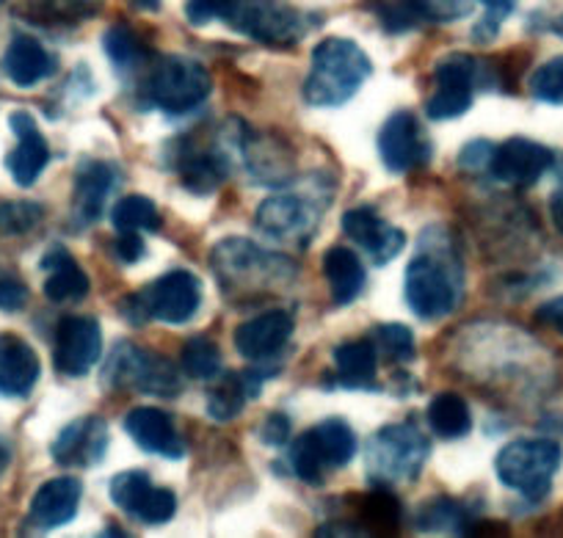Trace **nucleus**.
<instances>
[{
  "label": "nucleus",
  "instance_id": "f257e3e1",
  "mask_svg": "<svg viewBox=\"0 0 563 538\" xmlns=\"http://www.w3.org/2000/svg\"><path fill=\"white\" fill-rule=\"evenodd\" d=\"M422 232L420 254L406 268V304L420 320H442L462 304L464 282H462V260L453 252L451 238L445 230L434 227Z\"/></svg>",
  "mask_w": 563,
  "mask_h": 538
},
{
  "label": "nucleus",
  "instance_id": "f03ea898",
  "mask_svg": "<svg viewBox=\"0 0 563 538\" xmlns=\"http://www.w3.org/2000/svg\"><path fill=\"white\" fill-rule=\"evenodd\" d=\"M210 268L221 282L224 296L232 301L263 296L276 285H288L296 276V265L282 254L268 252L246 238H227L210 252Z\"/></svg>",
  "mask_w": 563,
  "mask_h": 538
},
{
  "label": "nucleus",
  "instance_id": "7ed1b4c3",
  "mask_svg": "<svg viewBox=\"0 0 563 538\" xmlns=\"http://www.w3.org/2000/svg\"><path fill=\"white\" fill-rule=\"evenodd\" d=\"M371 75V56L354 40L329 36L312 51V67L301 86V97L312 108H340L362 89Z\"/></svg>",
  "mask_w": 563,
  "mask_h": 538
},
{
  "label": "nucleus",
  "instance_id": "20e7f679",
  "mask_svg": "<svg viewBox=\"0 0 563 538\" xmlns=\"http://www.w3.org/2000/svg\"><path fill=\"white\" fill-rule=\"evenodd\" d=\"M232 31L265 47H294L307 34V18L282 0H221V14Z\"/></svg>",
  "mask_w": 563,
  "mask_h": 538
},
{
  "label": "nucleus",
  "instance_id": "39448f33",
  "mask_svg": "<svg viewBox=\"0 0 563 538\" xmlns=\"http://www.w3.org/2000/svg\"><path fill=\"white\" fill-rule=\"evenodd\" d=\"M431 453L429 439L411 422H395L376 431L367 444V477L373 486L415 481Z\"/></svg>",
  "mask_w": 563,
  "mask_h": 538
},
{
  "label": "nucleus",
  "instance_id": "423d86ee",
  "mask_svg": "<svg viewBox=\"0 0 563 538\" xmlns=\"http://www.w3.org/2000/svg\"><path fill=\"white\" fill-rule=\"evenodd\" d=\"M356 455V433L340 417H329L312 426L290 448V470L310 486H321L329 470L349 466Z\"/></svg>",
  "mask_w": 563,
  "mask_h": 538
},
{
  "label": "nucleus",
  "instance_id": "0eeeda50",
  "mask_svg": "<svg viewBox=\"0 0 563 538\" xmlns=\"http://www.w3.org/2000/svg\"><path fill=\"white\" fill-rule=\"evenodd\" d=\"M213 91L210 73L194 58L169 56L158 62L144 84V102L150 108L183 117L202 106Z\"/></svg>",
  "mask_w": 563,
  "mask_h": 538
},
{
  "label": "nucleus",
  "instance_id": "6e6552de",
  "mask_svg": "<svg viewBox=\"0 0 563 538\" xmlns=\"http://www.w3.org/2000/svg\"><path fill=\"white\" fill-rule=\"evenodd\" d=\"M561 444L552 439H517L497 453L495 472L503 486L539 503L550 492L552 475L561 466Z\"/></svg>",
  "mask_w": 563,
  "mask_h": 538
},
{
  "label": "nucleus",
  "instance_id": "1a4fd4ad",
  "mask_svg": "<svg viewBox=\"0 0 563 538\" xmlns=\"http://www.w3.org/2000/svg\"><path fill=\"white\" fill-rule=\"evenodd\" d=\"M102 384L108 387H135L141 395L177 398L183 393V378L169 359L155 351L119 342L106 359Z\"/></svg>",
  "mask_w": 563,
  "mask_h": 538
},
{
  "label": "nucleus",
  "instance_id": "9d476101",
  "mask_svg": "<svg viewBox=\"0 0 563 538\" xmlns=\"http://www.w3.org/2000/svg\"><path fill=\"white\" fill-rule=\"evenodd\" d=\"M144 320H161L166 326H183L199 312L202 282L191 271L175 268L150 282L141 293H133Z\"/></svg>",
  "mask_w": 563,
  "mask_h": 538
},
{
  "label": "nucleus",
  "instance_id": "9b49d317",
  "mask_svg": "<svg viewBox=\"0 0 563 538\" xmlns=\"http://www.w3.org/2000/svg\"><path fill=\"white\" fill-rule=\"evenodd\" d=\"M478 58L467 56V53H453V56L442 58L434 69V86L437 91L426 102V113L434 122H445V119H456L470 111L475 97V86H478Z\"/></svg>",
  "mask_w": 563,
  "mask_h": 538
},
{
  "label": "nucleus",
  "instance_id": "f8f14e48",
  "mask_svg": "<svg viewBox=\"0 0 563 538\" xmlns=\"http://www.w3.org/2000/svg\"><path fill=\"white\" fill-rule=\"evenodd\" d=\"M102 353V331L91 315H67L56 329L53 365L62 376L84 378Z\"/></svg>",
  "mask_w": 563,
  "mask_h": 538
},
{
  "label": "nucleus",
  "instance_id": "ddd939ff",
  "mask_svg": "<svg viewBox=\"0 0 563 538\" xmlns=\"http://www.w3.org/2000/svg\"><path fill=\"white\" fill-rule=\"evenodd\" d=\"M378 157L393 174H406L426 166L431 157V141L420 128V119L411 111H395L378 130Z\"/></svg>",
  "mask_w": 563,
  "mask_h": 538
},
{
  "label": "nucleus",
  "instance_id": "4468645a",
  "mask_svg": "<svg viewBox=\"0 0 563 538\" xmlns=\"http://www.w3.org/2000/svg\"><path fill=\"white\" fill-rule=\"evenodd\" d=\"M552 163H555V155H552L550 146L522 139V135H514V139L495 146L489 172L495 174V179L506 183V186L528 188L550 172Z\"/></svg>",
  "mask_w": 563,
  "mask_h": 538
},
{
  "label": "nucleus",
  "instance_id": "2eb2a0df",
  "mask_svg": "<svg viewBox=\"0 0 563 538\" xmlns=\"http://www.w3.org/2000/svg\"><path fill=\"white\" fill-rule=\"evenodd\" d=\"M254 224L276 241H296L305 246L316 232L318 210L294 194H276L260 202V208L254 210Z\"/></svg>",
  "mask_w": 563,
  "mask_h": 538
},
{
  "label": "nucleus",
  "instance_id": "dca6fc26",
  "mask_svg": "<svg viewBox=\"0 0 563 538\" xmlns=\"http://www.w3.org/2000/svg\"><path fill=\"white\" fill-rule=\"evenodd\" d=\"M80 499H84V483L78 477H51L36 488L31 499L25 530L47 532L69 525L78 516Z\"/></svg>",
  "mask_w": 563,
  "mask_h": 538
},
{
  "label": "nucleus",
  "instance_id": "f3484780",
  "mask_svg": "<svg viewBox=\"0 0 563 538\" xmlns=\"http://www.w3.org/2000/svg\"><path fill=\"white\" fill-rule=\"evenodd\" d=\"M108 453V426L102 417L86 415L58 431L51 455L62 466H97Z\"/></svg>",
  "mask_w": 563,
  "mask_h": 538
},
{
  "label": "nucleus",
  "instance_id": "a211bd4d",
  "mask_svg": "<svg viewBox=\"0 0 563 538\" xmlns=\"http://www.w3.org/2000/svg\"><path fill=\"white\" fill-rule=\"evenodd\" d=\"M343 232L367 252V257L373 260V265H387L389 260L398 257L406 246V232L400 227L387 224L382 216L373 208L362 205V208L349 210L343 216Z\"/></svg>",
  "mask_w": 563,
  "mask_h": 538
},
{
  "label": "nucleus",
  "instance_id": "6ab92c4d",
  "mask_svg": "<svg viewBox=\"0 0 563 538\" xmlns=\"http://www.w3.org/2000/svg\"><path fill=\"white\" fill-rule=\"evenodd\" d=\"M238 144H241L243 161H246L249 172L254 174L257 183H263V186H282V183L294 179V152L285 146V141L276 139L274 133H257V130L243 124Z\"/></svg>",
  "mask_w": 563,
  "mask_h": 538
},
{
  "label": "nucleus",
  "instance_id": "aec40b11",
  "mask_svg": "<svg viewBox=\"0 0 563 538\" xmlns=\"http://www.w3.org/2000/svg\"><path fill=\"white\" fill-rule=\"evenodd\" d=\"M12 133L18 135V146L9 152L7 168L20 188H31L51 163V144L36 128V119L29 111H14L9 117Z\"/></svg>",
  "mask_w": 563,
  "mask_h": 538
},
{
  "label": "nucleus",
  "instance_id": "412c9836",
  "mask_svg": "<svg viewBox=\"0 0 563 538\" xmlns=\"http://www.w3.org/2000/svg\"><path fill=\"white\" fill-rule=\"evenodd\" d=\"M119 172L111 161H84L75 174L73 219L75 227H91L106 213V202L117 186Z\"/></svg>",
  "mask_w": 563,
  "mask_h": 538
},
{
  "label": "nucleus",
  "instance_id": "4be33fe9",
  "mask_svg": "<svg viewBox=\"0 0 563 538\" xmlns=\"http://www.w3.org/2000/svg\"><path fill=\"white\" fill-rule=\"evenodd\" d=\"M290 337H294V318L285 309H268V312L238 326L232 340L243 359L265 362L288 345Z\"/></svg>",
  "mask_w": 563,
  "mask_h": 538
},
{
  "label": "nucleus",
  "instance_id": "5701e85b",
  "mask_svg": "<svg viewBox=\"0 0 563 538\" xmlns=\"http://www.w3.org/2000/svg\"><path fill=\"white\" fill-rule=\"evenodd\" d=\"M124 431L128 437L139 444L144 453L164 455V459L180 461L186 455V442L177 433L175 420L166 415L164 409H153V406H141L124 417Z\"/></svg>",
  "mask_w": 563,
  "mask_h": 538
},
{
  "label": "nucleus",
  "instance_id": "b1692460",
  "mask_svg": "<svg viewBox=\"0 0 563 538\" xmlns=\"http://www.w3.org/2000/svg\"><path fill=\"white\" fill-rule=\"evenodd\" d=\"M40 373V356L23 337L0 334V398H29Z\"/></svg>",
  "mask_w": 563,
  "mask_h": 538
},
{
  "label": "nucleus",
  "instance_id": "393cba45",
  "mask_svg": "<svg viewBox=\"0 0 563 538\" xmlns=\"http://www.w3.org/2000/svg\"><path fill=\"white\" fill-rule=\"evenodd\" d=\"M0 69L7 73V78L12 80L20 89H31L40 80L51 78L58 69L56 56L47 53V47L42 45L34 36H14L12 45L3 53V62H0Z\"/></svg>",
  "mask_w": 563,
  "mask_h": 538
},
{
  "label": "nucleus",
  "instance_id": "a878e982",
  "mask_svg": "<svg viewBox=\"0 0 563 538\" xmlns=\"http://www.w3.org/2000/svg\"><path fill=\"white\" fill-rule=\"evenodd\" d=\"M175 168L183 186L197 197H210L230 177V161L219 150H177Z\"/></svg>",
  "mask_w": 563,
  "mask_h": 538
},
{
  "label": "nucleus",
  "instance_id": "bb28decb",
  "mask_svg": "<svg viewBox=\"0 0 563 538\" xmlns=\"http://www.w3.org/2000/svg\"><path fill=\"white\" fill-rule=\"evenodd\" d=\"M373 340H349L334 348V382L345 389H378Z\"/></svg>",
  "mask_w": 563,
  "mask_h": 538
},
{
  "label": "nucleus",
  "instance_id": "cd10ccee",
  "mask_svg": "<svg viewBox=\"0 0 563 538\" xmlns=\"http://www.w3.org/2000/svg\"><path fill=\"white\" fill-rule=\"evenodd\" d=\"M42 271L47 274L45 296L51 301L67 304L89 296V276H86V271L75 263V257L64 246H53L42 257Z\"/></svg>",
  "mask_w": 563,
  "mask_h": 538
},
{
  "label": "nucleus",
  "instance_id": "c85d7f7f",
  "mask_svg": "<svg viewBox=\"0 0 563 538\" xmlns=\"http://www.w3.org/2000/svg\"><path fill=\"white\" fill-rule=\"evenodd\" d=\"M323 276H327L329 293L338 307H351L365 290V265L356 257V252L345 246H332L323 254Z\"/></svg>",
  "mask_w": 563,
  "mask_h": 538
},
{
  "label": "nucleus",
  "instance_id": "c756f323",
  "mask_svg": "<svg viewBox=\"0 0 563 538\" xmlns=\"http://www.w3.org/2000/svg\"><path fill=\"white\" fill-rule=\"evenodd\" d=\"M473 510L462 499L451 497L429 499L415 516V527L422 532H456V536H464V532L473 530Z\"/></svg>",
  "mask_w": 563,
  "mask_h": 538
},
{
  "label": "nucleus",
  "instance_id": "7c9ffc66",
  "mask_svg": "<svg viewBox=\"0 0 563 538\" xmlns=\"http://www.w3.org/2000/svg\"><path fill=\"white\" fill-rule=\"evenodd\" d=\"M426 417L440 439H464L473 431V411L459 393H440L431 398Z\"/></svg>",
  "mask_w": 563,
  "mask_h": 538
},
{
  "label": "nucleus",
  "instance_id": "2f4dec72",
  "mask_svg": "<svg viewBox=\"0 0 563 538\" xmlns=\"http://www.w3.org/2000/svg\"><path fill=\"white\" fill-rule=\"evenodd\" d=\"M102 53L108 56L111 67L119 75H135L144 64H147V47L139 40L133 29L128 25H111V29L102 34Z\"/></svg>",
  "mask_w": 563,
  "mask_h": 538
},
{
  "label": "nucleus",
  "instance_id": "473e14b6",
  "mask_svg": "<svg viewBox=\"0 0 563 538\" xmlns=\"http://www.w3.org/2000/svg\"><path fill=\"white\" fill-rule=\"evenodd\" d=\"M367 9L376 14V20L387 34H406V31L431 23L426 0H371Z\"/></svg>",
  "mask_w": 563,
  "mask_h": 538
},
{
  "label": "nucleus",
  "instance_id": "72a5a7b5",
  "mask_svg": "<svg viewBox=\"0 0 563 538\" xmlns=\"http://www.w3.org/2000/svg\"><path fill=\"white\" fill-rule=\"evenodd\" d=\"M111 224L117 227V232H158L164 221L153 199L130 194L113 205Z\"/></svg>",
  "mask_w": 563,
  "mask_h": 538
},
{
  "label": "nucleus",
  "instance_id": "f704fd0d",
  "mask_svg": "<svg viewBox=\"0 0 563 538\" xmlns=\"http://www.w3.org/2000/svg\"><path fill=\"white\" fill-rule=\"evenodd\" d=\"M153 477L144 470H124L111 477L108 494H111V503L117 505L119 510H124V514L135 519V514H139V508L144 505L147 494L153 492Z\"/></svg>",
  "mask_w": 563,
  "mask_h": 538
},
{
  "label": "nucleus",
  "instance_id": "c9c22d12",
  "mask_svg": "<svg viewBox=\"0 0 563 538\" xmlns=\"http://www.w3.org/2000/svg\"><path fill=\"white\" fill-rule=\"evenodd\" d=\"M246 400L249 393L246 384H243V376H238V373H221L208 398V415L216 422H230L241 415Z\"/></svg>",
  "mask_w": 563,
  "mask_h": 538
},
{
  "label": "nucleus",
  "instance_id": "e433bc0d",
  "mask_svg": "<svg viewBox=\"0 0 563 538\" xmlns=\"http://www.w3.org/2000/svg\"><path fill=\"white\" fill-rule=\"evenodd\" d=\"M183 371L197 382H213L221 376V351L210 337L197 334L183 345Z\"/></svg>",
  "mask_w": 563,
  "mask_h": 538
},
{
  "label": "nucleus",
  "instance_id": "4c0bfd02",
  "mask_svg": "<svg viewBox=\"0 0 563 538\" xmlns=\"http://www.w3.org/2000/svg\"><path fill=\"white\" fill-rule=\"evenodd\" d=\"M106 0H36V18L58 25H78L97 18Z\"/></svg>",
  "mask_w": 563,
  "mask_h": 538
},
{
  "label": "nucleus",
  "instance_id": "58836bf2",
  "mask_svg": "<svg viewBox=\"0 0 563 538\" xmlns=\"http://www.w3.org/2000/svg\"><path fill=\"white\" fill-rule=\"evenodd\" d=\"M371 340L373 345H376V351H382L389 362H398V365L411 362L417 353L415 334H411L409 326L404 323H382L373 331Z\"/></svg>",
  "mask_w": 563,
  "mask_h": 538
},
{
  "label": "nucleus",
  "instance_id": "ea45409f",
  "mask_svg": "<svg viewBox=\"0 0 563 538\" xmlns=\"http://www.w3.org/2000/svg\"><path fill=\"white\" fill-rule=\"evenodd\" d=\"M530 95L547 106H563V56L541 64L530 78Z\"/></svg>",
  "mask_w": 563,
  "mask_h": 538
},
{
  "label": "nucleus",
  "instance_id": "a19ab883",
  "mask_svg": "<svg viewBox=\"0 0 563 538\" xmlns=\"http://www.w3.org/2000/svg\"><path fill=\"white\" fill-rule=\"evenodd\" d=\"M45 219V208L36 202H3L0 205V235H25Z\"/></svg>",
  "mask_w": 563,
  "mask_h": 538
},
{
  "label": "nucleus",
  "instance_id": "79ce46f5",
  "mask_svg": "<svg viewBox=\"0 0 563 538\" xmlns=\"http://www.w3.org/2000/svg\"><path fill=\"white\" fill-rule=\"evenodd\" d=\"M175 514H177L175 492H172V488H164V486H153V492L147 494L144 505H141L139 514H135V519H139L141 525L161 527V525H166V521H169Z\"/></svg>",
  "mask_w": 563,
  "mask_h": 538
},
{
  "label": "nucleus",
  "instance_id": "37998d69",
  "mask_svg": "<svg viewBox=\"0 0 563 538\" xmlns=\"http://www.w3.org/2000/svg\"><path fill=\"white\" fill-rule=\"evenodd\" d=\"M257 437L260 442L268 444V448H282V444H288L290 417L282 415V411H271V415L263 420V426L257 428Z\"/></svg>",
  "mask_w": 563,
  "mask_h": 538
},
{
  "label": "nucleus",
  "instance_id": "c03bdc74",
  "mask_svg": "<svg viewBox=\"0 0 563 538\" xmlns=\"http://www.w3.org/2000/svg\"><path fill=\"white\" fill-rule=\"evenodd\" d=\"M429 7L431 23H451V20H462L473 12L470 0H426Z\"/></svg>",
  "mask_w": 563,
  "mask_h": 538
},
{
  "label": "nucleus",
  "instance_id": "a18cd8bd",
  "mask_svg": "<svg viewBox=\"0 0 563 538\" xmlns=\"http://www.w3.org/2000/svg\"><path fill=\"white\" fill-rule=\"evenodd\" d=\"M29 287L20 279H0V309L3 312H20L29 304Z\"/></svg>",
  "mask_w": 563,
  "mask_h": 538
},
{
  "label": "nucleus",
  "instance_id": "49530a36",
  "mask_svg": "<svg viewBox=\"0 0 563 538\" xmlns=\"http://www.w3.org/2000/svg\"><path fill=\"white\" fill-rule=\"evenodd\" d=\"M113 252H117L119 263L133 265L147 254V246H144V241L139 238V232H119L117 243H113Z\"/></svg>",
  "mask_w": 563,
  "mask_h": 538
},
{
  "label": "nucleus",
  "instance_id": "de8ad7c7",
  "mask_svg": "<svg viewBox=\"0 0 563 538\" xmlns=\"http://www.w3.org/2000/svg\"><path fill=\"white\" fill-rule=\"evenodd\" d=\"M492 152H495V146H492L489 141H470V144L462 150V155H459V163H462L464 168L478 172V168L489 166Z\"/></svg>",
  "mask_w": 563,
  "mask_h": 538
},
{
  "label": "nucleus",
  "instance_id": "09e8293b",
  "mask_svg": "<svg viewBox=\"0 0 563 538\" xmlns=\"http://www.w3.org/2000/svg\"><path fill=\"white\" fill-rule=\"evenodd\" d=\"M221 0H186V18L191 25H208L219 20Z\"/></svg>",
  "mask_w": 563,
  "mask_h": 538
},
{
  "label": "nucleus",
  "instance_id": "8fccbe9b",
  "mask_svg": "<svg viewBox=\"0 0 563 538\" xmlns=\"http://www.w3.org/2000/svg\"><path fill=\"white\" fill-rule=\"evenodd\" d=\"M536 320H539L541 326H547L550 331H555V334L563 337V296L541 304V307L536 309Z\"/></svg>",
  "mask_w": 563,
  "mask_h": 538
},
{
  "label": "nucleus",
  "instance_id": "3c124183",
  "mask_svg": "<svg viewBox=\"0 0 563 538\" xmlns=\"http://www.w3.org/2000/svg\"><path fill=\"white\" fill-rule=\"evenodd\" d=\"M481 3L486 7V14H489V18H497L500 23L514 12V7H517V0H481Z\"/></svg>",
  "mask_w": 563,
  "mask_h": 538
},
{
  "label": "nucleus",
  "instance_id": "603ef678",
  "mask_svg": "<svg viewBox=\"0 0 563 538\" xmlns=\"http://www.w3.org/2000/svg\"><path fill=\"white\" fill-rule=\"evenodd\" d=\"M550 213H552V221H555V227H558V230L563 232V191L558 194L555 199H552V205H550Z\"/></svg>",
  "mask_w": 563,
  "mask_h": 538
},
{
  "label": "nucleus",
  "instance_id": "864d4df0",
  "mask_svg": "<svg viewBox=\"0 0 563 538\" xmlns=\"http://www.w3.org/2000/svg\"><path fill=\"white\" fill-rule=\"evenodd\" d=\"M135 7L144 9V12H158L161 0H135Z\"/></svg>",
  "mask_w": 563,
  "mask_h": 538
},
{
  "label": "nucleus",
  "instance_id": "5fc2aeb1",
  "mask_svg": "<svg viewBox=\"0 0 563 538\" xmlns=\"http://www.w3.org/2000/svg\"><path fill=\"white\" fill-rule=\"evenodd\" d=\"M7 466H9V444L0 439V472L7 470Z\"/></svg>",
  "mask_w": 563,
  "mask_h": 538
},
{
  "label": "nucleus",
  "instance_id": "6e6d98bb",
  "mask_svg": "<svg viewBox=\"0 0 563 538\" xmlns=\"http://www.w3.org/2000/svg\"><path fill=\"white\" fill-rule=\"evenodd\" d=\"M550 31H552V34L563 36V14H561V18H555V20H552V23H550Z\"/></svg>",
  "mask_w": 563,
  "mask_h": 538
},
{
  "label": "nucleus",
  "instance_id": "4d7b16f0",
  "mask_svg": "<svg viewBox=\"0 0 563 538\" xmlns=\"http://www.w3.org/2000/svg\"><path fill=\"white\" fill-rule=\"evenodd\" d=\"M0 3H3V0H0Z\"/></svg>",
  "mask_w": 563,
  "mask_h": 538
}]
</instances>
